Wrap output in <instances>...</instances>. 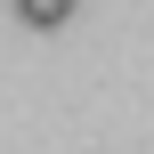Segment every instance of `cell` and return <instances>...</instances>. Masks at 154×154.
<instances>
[{
	"instance_id": "obj_1",
	"label": "cell",
	"mask_w": 154,
	"mask_h": 154,
	"mask_svg": "<svg viewBox=\"0 0 154 154\" xmlns=\"http://www.w3.org/2000/svg\"><path fill=\"white\" fill-rule=\"evenodd\" d=\"M73 8H81V0H16V16H24V24H41V32H49V24H65Z\"/></svg>"
}]
</instances>
